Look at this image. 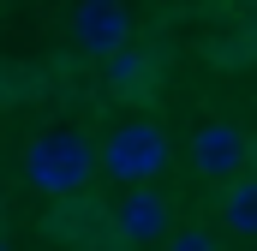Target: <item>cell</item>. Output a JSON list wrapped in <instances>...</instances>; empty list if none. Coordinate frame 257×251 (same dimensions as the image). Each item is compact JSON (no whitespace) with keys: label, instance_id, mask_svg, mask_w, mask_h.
I'll list each match as a JSON object with an SVG mask.
<instances>
[{"label":"cell","instance_id":"6da1fadb","mask_svg":"<svg viewBox=\"0 0 257 251\" xmlns=\"http://www.w3.org/2000/svg\"><path fill=\"white\" fill-rule=\"evenodd\" d=\"M90 174H96V144L84 132L54 126V132H36L24 144V180L42 197H78L90 186Z\"/></svg>","mask_w":257,"mask_h":251},{"label":"cell","instance_id":"7a4b0ae2","mask_svg":"<svg viewBox=\"0 0 257 251\" xmlns=\"http://www.w3.org/2000/svg\"><path fill=\"white\" fill-rule=\"evenodd\" d=\"M168 138H162V126L150 120H132V126H114L108 132V144L96 150V168L102 174H114L120 186H150L162 168H168Z\"/></svg>","mask_w":257,"mask_h":251},{"label":"cell","instance_id":"3957f363","mask_svg":"<svg viewBox=\"0 0 257 251\" xmlns=\"http://www.w3.org/2000/svg\"><path fill=\"white\" fill-rule=\"evenodd\" d=\"M72 42L96 60H108L114 48L132 42V12L126 0H78L72 6Z\"/></svg>","mask_w":257,"mask_h":251},{"label":"cell","instance_id":"277c9868","mask_svg":"<svg viewBox=\"0 0 257 251\" xmlns=\"http://www.w3.org/2000/svg\"><path fill=\"white\" fill-rule=\"evenodd\" d=\"M251 162V144H245V132L239 126H227V120H209V126H197L192 132V168L203 174V180H233L239 168Z\"/></svg>","mask_w":257,"mask_h":251},{"label":"cell","instance_id":"5b68a950","mask_svg":"<svg viewBox=\"0 0 257 251\" xmlns=\"http://www.w3.org/2000/svg\"><path fill=\"white\" fill-rule=\"evenodd\" d=\"M174 227V203L162 197V191H132L126 203L114 209V233L126 239V245H162V233Z\"/></svg>","mask_w":257,"mask_h":251},{"label":"cell","instance_id":"8992f818","mask_svg":"<svg viewBox=\"0 0 257 251\" xmlns=\"http://www.w3.org/2000/svg\"><path fill=\"white\" fill-rule=\"evenodd\" d=\"M221 186H227V197H221V221H227L239 239H251V233H257V180L239 168V174L221 180Z\"/></svg>","mask_w":257,"mask_h":251},{"label":"cell","instance_id":"52a82bcc","mask_svg":"<svg viewBox=\"0 0 257 251\" xmlns=\"http://www.w3.org/2000/svg\"><path fill=\"white\" fill-rule=\"evenodd\" d=\"M162 245H174V251H209V245H215V233H209V227H168Z\"/></svg>","mask_w":257,"mask_h":251}]
</instances>
